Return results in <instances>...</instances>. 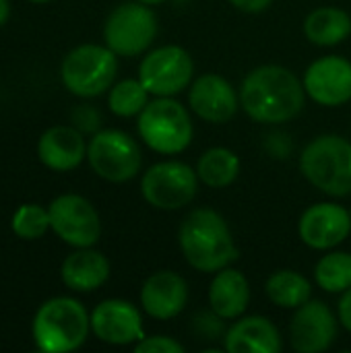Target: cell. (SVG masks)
I'll use <instances>...</instances> for the list:
<instances>
[{"instance_id": "obj_14", "label": "cell", "mask_w": 351, "mask_h": 353, "mask_svg": "<svg viewBox=\"0 0 351 353\" xmlns=\"http://www.w3.org/2000/svg\"><path fill=\"white\" fill-rule=\"evenodd\" d=\"M300 238L314 250H331L351 234L348 209L333 203H319L304 211L298 223Z\"/></svg>"}, {"instance_id": "obj_3", "label": "cell", "mask_w": 351, "mask_h": 353, "mask_svg": "<svg viewBox=\"0 0 351 353\" xmlns=\"http://www.w3.org/2000/svg\"><path fill=\"white\" fill-rule=\"evenodd\" d=\"M91 331V316L85 306L66 296L43 302L31 325L33 341L43 353H68L79 350Z\"/></svg>"}, {"instance_id": "obj_17", "label": "cell", "mask_w": 351, "mask_h": 353, "mask_svg": "<svg viewBox=\"0 0 351 353\" xmlns=\"http://www.w3.org/2000/svg\"><path fill=\"white\" fill-rule=\"evenodd\" d=\"M188 300V285L184 277L174 271L153 273L141 290V304L145 312L157 321H170L178 316Z\"/></svg>"}, {"instance_id": "obj_10", "label": "cell", "mask_w": 351, "mask_h": 353, "mask_svg": "<svg viewBox=\"0 0 351 353\" xmlns=\"http://www.w3.org/2000/svg\"><path fill=\"white\" fill-rule=\"evenodd\" d=\"M52 232L72 248H91L101 236V219L95 207L79 194H60L50 207Z\"/></svg>"}, {"instance_id": "obj_16", "label": "cell", "mask_w": 351, "mask_h": 353, "mask_svg": "<svg viewBox=\"0 0 351 353\" xmlns=\"http://www.w3.org/2000/svg\"><path fill=\"white\" fill-rule=\"evenodd\" d=\"M188 103L197 116L207 122L223 124L238 112V95L234 87L219 74L207 72L199 77L188 93Z\"/></svg>"}, {"instance_id": "obj_11", "label": "cell", "mask_w": 351, "mask_h": 353, "mask_svg": "<svg viewBox=\"0 0 351 353\" xmlns=\"http://www.w3.org/2000/svg\"><path fill=\"white\" fill-rule=\"evenodd\" d=\"M192 58L180 46H163L149 52L139 66V81L151 95L172 97L192 79Z\"/></svg>"}, {"instance_id": "obj_13", "label": "cell", "mask_w": 351, "mask_h": 353, "mask_svg": "<svg viewBox=\"0 0 351 353\" xmlns=\"http://www.w3.org/2000/svg\"><path fill=\"white\" fill-rule=\"evenodd\" d=\"M292 345L300 353L327 352L337 337V321L325 302L308 300L292 319Z\"/></svg>"}, {"instance_id": "obj_33", "label": "cell", "mask_w": 351, "mask_h": 353, "mask_svg": "<svg viewBox=\"0 0 351 353\" xmlns=\"http://www.w3.org/2000/svg\"><path fill=\"white\" fill-rule=\"evenodd\" d=\"M139 2H143V4H149V6H151V4H161L163 0H139Z\"/></svg>"}, {"instance_id": "obj_18", "label": "cell", "mask_w": 351, "mask_h": 353, "mask_svg": "<svg viewBox=\"0 0 351 353\" xmlns=\"http://www.w3.org/2000/svg\"><path fill=\"white\" fill-rule=\"evenodd\" d=\"M39 161L54 172H70L87 157L83 132L74 126H52L37 141Z\"/></svg>"}, {"instance_id": "obj_28", "label": "cell", "mask_w": 351, "mask_h": 353, "mask_svg": "<svg viewBox=\"0 0 351 353\" xmlns=\"http://www.w3.org/2000/svg\"><path fill=\"white\" fill-rule=\"evenodd\" d=\"M70 120H72V126L74 128H79L83 134L85 132H97L99 130V126H101V116H99V112L93 108V105H87V103H83V105H77L74 110H72V114H70Z\"/></svg>"}, {"instance_id": "obj_9", "label": "cell", "mask_w": 351, "mask_h": 353, "mask_svg": "<svg viewBox=\"0 0 351 353\" xmlns=\"http://www.w3.org/2000/svg\"><path fill=\"white\" fill-rule=\"evenodd\" d=\"M199 186V174L182 161H161L151 165L143 180L141 192L145 201L163 211H176L186 207Z\"/></svg>"}, {"instance_id": "obj_35", "label": "cell", "mask_w": 351, "mask_h": 353, "mask_svg": "<svg viewBox=\"0 0 351 353\" xmlns=\"http://www.w3.org/2000/svg\"><path fill=\"white\" fill-rule=\"evenodd\" d=\"M350 215H351V209H350Z\"/></svg>"}, {"instance_id": "obj_30", "label": "cell", "mask_w": 351, "mask_h": 353, "mask_svg": "<svg viewBox=\"0 0 351 353\" xmlns=\"http://www.w3.org/2000/svg\"><path fill=\"white\" fill-rule=\"evenodd\" d=\"M230 2L244 12H263L271 6L273 0H230Z\"/></svg>"}, {"instance_id": "obj_6", "label": "cell", "mask_w": 351, "mask_h": 353, "mask_svg": "<svg viewBox=\"0 0 351 353\" xmlns=\"http://www.w3.org/2000/svg\"><path fill=\"white\" fill-rule=\"evenodd\" d=\"M139 134L149 149L163 155H176L190 145L192 122L180 101L157 97L139 114Z\"/></svg>"}, {"instance_id": "obj_27", "label": "cell", "mask_w": 351, "mask_h": 353, "mask_svg": "<svg viewBox=\"0 0 351 353\" xmlns=\"http://www.w3.org/2000/svg\"><path fill=\"white\" fill-rule=\"evenodd\" d=\"M10 230L21 240H27V242L39 240L48 234V230H52L50 228V213H48V209H43L41 205H35V203L21 205L12 213Z\"/></svg>"}, {"instance_id": "obj_2", "label": "cell", "mask_w": 351, "mask_h": 353, "mask_svg": "<svg viewBox=\"0 0 351 353\" xmlns=\"http://www.w3.org/2000/svg\"><path fill=\"white\" fill-rule=\"evenodd\" d=\"M178 242L186 263L203 273H217L238 259L232 232L213 209L192 211L180 225Z\"/></svg>"}, {"instance_id": "obj_12", "label": "cell", "mask_w": 351, "mask_h": 353, "mask_svg": "<svg viewBox=\"0 0 351 353\" xmlns=\"http://www.w3.org/2000/svg\"><path fill=\"white\" fill-rule=\"evenodd\" d=\"M306 93L321 105L337 108L351 99V62L341 56L314 60L304 74Z\"/></svg>"}, {"instance_id": "obj_21", "label": "cell", "mask_w": 351, "mask_h": 353, "mask_svg": "<svg viewBox=\"0 0 351 353\" xmlns=\"http://www.w3.org/2000/svg\"><path fill=\"white\" fill-rule=\"evenodd\" d=\"M250 302V285L236 269H221L209 288V304L219 319H238L246 312Z\"/></svg>"}, {"instance_id": "obj_34", "label": "cell", "mask_w": 351, "mask_h": 353, "mask_svg": "<svg viewBox=\"0 0 351 353\" xmlns=\"http://www.w3.org/2000/svg\"><path fill=\"white\" fill-rule=\"evenodd\" d=\"M29 2H35V4H43V2H50V0H29Z\"/></svg>"}, {"instance_id": "obj_5", "label": "cell", "mask_w": 351, "mask_h": 353, "mask_svg": "<svg viewBox=\"0 0 351 353\" xmlns=\"http://www.w3.org/2000/svg\"><path fill=\"white\" fill-rule=\"evenodd\" d=\"M118 54L108 46L83 43L70 50L60 66L62 85L77 97H97L114 85Z\"/></svg>"}, {"instance_id": "obj_32", "label": "cell", "mask_w": 351, "mask_h": 353, "mask_svg": "<svg viewBox=\"0 0 351 353\" xmlns=\"http://www.w3.org/2000/svg\"><path fill=\"white\" fill-rule=\"evenodd\" d=\"M8 17H10V2L0 0V27L8 21Z\"/></svg>"}, {"instance_id": "obj_19", "label": "cell", "mask_w": 351, "mask_h": 353, "mask_svg": "<svg viewBox=\"0 0 351 353\" xmlns=\"http://www.w3.org/2000/svg\"><path fill=\"white\" fill-rule=\"evenodd\" d=\"M60 277L70 292L89 294L99 290L108 281L110 263L101 252L93 248H77L64 259Z\"/></svg>"}, {"instance_id": "obj_29", "label": "cell", "mask_w": 351, "mask_h": 353, "mask_svg": "<svg viewBox=\"0 0 351 353\" xmlns=\"http://www.w3.org/2000/svg\"><path fill=\"white\" fill-rule=\"evenodd\" d=\"M137 353H182L184 347L174 341L172 337H163V335H155V337H143L137 345Z\"/></svg>"}, {"instance_id": "obj_24", "label": "cell", "mask_w": 351, "mask_h": 353, "mask_svg": "<svg viewBox=\"0 0 351 353\" xmlns=\"http://www.w3.org/2000/svg\"><path fill=\"white\" fill-rule=\"evenodd\" d=\"M265 292H267L269 300L279 308H300L302 304H306L310 300L312 288H310L308 279L302 277L300 273L283 269V271L273 273L267 279Z\"/></svg>"}, {"instance_id": "obj_1", "label": "cell", "mask_w": 351, "mask_h": 353, "mask_svg": "<svg viewBox=\"0 0 351 353\" xmlns=\"http://www.w3.org/2000/svg\"><path fill=\"white\" fill-rule=\"evenodd\" d=\"M304 93V83L290 68L265 64L246 74L240 87V103L252 120L279 124L302 112Z\"/></svg>"}, {"instance_id": "obj_22", "label": "cell", "mask_w": 351, "mask_h": 353, "mask_svg": "<svg viewBox=\"0 0 351 353\" xmlns=\"http://www.w3.org/2000/svg\"><path fill=\"white\" fill-rule=\"evenodd\" d=\"M304 33L317 46H337L351 33L350 14L337 6H321L306 17Z\"/></svg>"}, {"instance_id": "obj_4", "label": "cell", "mask_w": 351, "mask_h": 353, "mask_svg": "<svg viewBox=\"0 0 351 353\" xmlns=\"http://www.w3.org/2000/svg\"><path fill=\"white\" fill-rule=\"evenodd\" d=\"M304 178L331 196L351 194V143L339 134H323L300 155Z\"/></svg>"}, {"instance_id": "obj_7", "label": "cell", "mask_w": 351, "mask_h": 353, "mask_svg": "<svg viewBox=\"0 0 351 353\" xmlns=\"http://www.w3.org/2000/svg\"><path fill=\"white\" fill-rule=\"evenodd\" d=\"M157 35V17L143 2H124L116 6L103 25L106 46L118 56L143 54Z\"/></svg>"}, {"instance_id": "obj_8", "label": "cell", "mask_w": 351, "mask_h": 353, "mask_svg": "<svg viewBox=\"0 0 351 353\" xmlns=\"http://www.w3.org/2000/svg\"><path fill=\"white\" fill-rule=\"evenodd\" d=\"M87 159L91 170L108 182L132 180L143 163L137 141L122 130H97L87 145Z\"/></svg>"}, {"instance_id": "obj_15", "label": "cell", "mask_w": 351, "mask_h": 353, "mask_svg": "<svg viewBox=\"0 0 351 353\" xmlns=\"http://www.w3.org/2000/svg\"><path fill=\"white\" fill-rule=\"evenodd\" d=\"M93 335L110 345L139 343L143 333L141 312L126 300H103L91 312Z\"/></svg>"}, {"instance_id": "obj_26", "label": "cell", "mask_w": 351, "mask_h": 353, "mask_svg": "<svg viewBox=\"0 0 351 353\" xmlns=\"http://www.w3.org/2000/svg\"><path fill=\"white\" fill-rule=\"evenodd\" d=\"M147 103H149V91L139 79H124L116 83L108 97L110 110L120 118H130L141 114Z\"/></svg>"}, {"instance_id": "obj_20", "label": "cell", "mask_w": 351, "mask_h": 353, "mask_svg": "<svg viewBox=\"0 0 351 353\" xmlns=\"http://www.w3.org/2000/svg\"><path fill=\"white\" fill-rule=\"evenodd\" d=\"M230 353H279L281 337L277 327L265 316H246L225 333Z\"/></svg>"}, {"instance_id": "obj_23", "label": "cell", "mask_w": 351, "mask_h": 353, "mask_svg": "<svg viewBox=\"0 0 351 353\" xmlns=\"http://www.w3.org/2000/svg\"><path fill=\"white\" fill-rule=\"evenodd\" d=\"M240 172V159L234 151L225 147H213L205 151L197 163V174L203 184L209 188H225L230 186Z\"/></svg>"}, {"instance_id": "obj_25", "label": "cell", "mask_w": 351, "mask_h": 353, "mask_svg": "<svg viewBox=\"0 0 351 353\" xmlns=\"http://www.w3.org/2000/svg\"><path fill=\"white\" fill-rule=\"evenodd\" d=\"M317 283L329 294H341L351 288V254L331 252L325 254L314 269Z\"/></svg>"}, {"instance_id": "obj_31", "label": "cell", "mask_w": 351, "mask_h": 353, "mask_svg": "<svg viewBox=\"0 0 351 353\" xmlns=\"http://www.w3.org/2000/svg\"><path fill=\"white\" fill-rule=\"evenodd\" d=\"M339 321L351 333V288L343 292V298L339 302Z\"/></svg>"}]
</instances>
